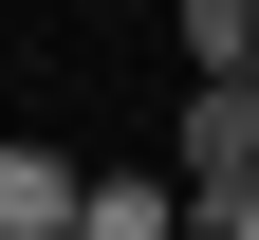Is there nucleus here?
<instances>
[{
	"mask_svg": "<svg viewBox=\"0 0 259 240\" xmlns=\"http://www.w3.org/2000/svg\"><path fill=\"white\" fill-rule=\"evenodd\" d=\"M74 240H185V185H148V166L130 185H74Z\"/></svg>",
	"mask_w": 259,
	"mask_h": 240,
	"instance_id": "nucleus-3",
	"label": "nucleus"
},
{
	"mask_svg": "<svg viewBox=\"0 0 259 240\" xmlns=\"http://www.w3.org/2000/svg\"><path fill=\"white\" fill-rule=\"evenodd\" d=\"M259 185V92H185V203H241Z\"/></svg>",
	"mask_w": 259,
	"mask_h": 240,
	"instance_id": "nucleus-1",
	"label": "nucleus"
},
{
	"mask_svg": "<svg viewBox=\"0 0 259 240\" xmlns=\"http://www.w3.org/2000/svg\"><path fill=\"white\" fill-rule=\"evenodd\" d=\"M185 74L204 92H259V0H185Z\"/></svg>",
	"mask_w": 259,
	"mask_h": 240,
	"instance_id": "nucleus-2",
	"label": "nucleus"
}]
</instances>
